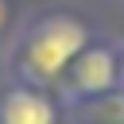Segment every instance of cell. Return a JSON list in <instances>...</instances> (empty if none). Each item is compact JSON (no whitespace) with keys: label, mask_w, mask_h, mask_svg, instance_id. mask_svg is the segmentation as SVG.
I'll return each instance as SVG.
<instances>
[{"label":"cell","mask_w":124,"mask_h":124,"mask_svg":"<svg viewBox=\"0 0 124 124\" xmlns=\"http://www.w3.org/2000/svg\"><path fill=\"white\" fill-rule=\"evenodd\" d=\"M0 124H58V105L39 85H8L0 93Z\"/></svg>","instance_id":"cell-3"},{"label":"cell","mask_w":124,"mask_h":124,"mask_svg":"<svg viewBox=\"0 0 124 124\" xmlns=\"http://www.w3.org/2000/svg\"><path fill=\"white\" fill-rule=\"evenodd\" d=\"M66 93L74 101H97V97H108L116 85H124V54L120 46H108V43H89L74 66L66 70Z\"/></svg>","instance_id":"cell-2"},{"label":"cell","mask_w":124,"mask_h":124,"mask_svg":"<svg viewBox=\"0 0 124 124\" xmlns=\"http://www.w3.org/2000/svg\"><path fill=\"white\" fill-rule=\"evenodd\" d=\"M8 19H12V8H8V0H0V31L8 27Z\"/></svg>","instance_id":"cell-4"},{"label":"cell","mask_w":124,"mask_h":124,"mask_svg":"<svg viewBox=\"0 0 124 124\" xmlns=\"http://www.w3.org/2000/svg\"><path fill=\"white\" fill-rule=\"evenodd\" d=\"M85 46H89V27H85V19H78V16H70V12H50V16H39V19L23 31L12 62L19 66V74H23L27 81H35V85H54V81L66 78V70L74 66V58H78Z\"/></svg>","instance_id":"cell-1"}]
</instances>
